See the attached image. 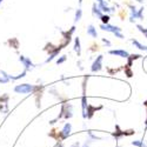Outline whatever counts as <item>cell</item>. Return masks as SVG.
I'll return each instance as SVG.
<instances>
[{
	"label": "cell",
	"mask_w": 147,
	"mask_h": 147,
	"mask_svg": "<svg viewBox=\"0 0 147 147\" xmlns=\"http://www.w3.org/2000/svg\"><path fill=\"white\" fill-rule=\"evenodd\" d=\"M91 142H92V139H87V140H86V142L84 144V146H82V147H90Z\"/></svg>",
	"instance_id": "cell-29"
},
{
	"label": "cell",
	"mask_w": 147,
	"mask_h": 147,
	"mask_svg": "<svg viewBox=\"0 0 147 147\" xmlns=\"http://www.w3.org/2000/svg\"><path fill=\"white\" fill-rule=\"evenodd\" d=\"M137 28H138V31H139L140 33H142L145 36L147 35V27H144V26H141V25H137Z\"/></svg>",
	"instance_id": "cell-25"
},
{
	"label": "cell",
	"mask_w": 147,
	"mask_h": 147,
	"mask_svg": "<svg viewBox=\"0 0 147 147\" xmlns=\"http://www.w3.org/2000/svg\"><path fill=\"white\" fill-rule=\"evenodd\" d=\"M87 134H88L90 139H92V140H101V139H102V138H100V137H96V136H94V134H93L91 131H88V132H87Z\"/></svg>",
	"instance_id": "cell-26"
},
{
	"label": "cell",
	"mask_w": 147,
	"mask_h": 147,
	"mask_svg": "<svg viewBox=\"0 0 147 147\" xmlns=\"http://www.w3.org/2000/svg\"><path fill=\"white\" fill-rule=\"evenodd\" d=\"M54 147H64V145L61 144V142H58V144H57V145H55Z\"/></svg>",
	"instance_id": "cell-32"
},
{
	"label": "cell",
	"mask_w": 147,
	"mask_h": 147,
	"mask_svg": "<svg viewBox=\"0 0 147 147\" xmlns=\"http://www.w3.org/2000/svg\"><path fill=\"white\" fill-rule=\"evenodd\" d=\"M87 35H90L91 38H93V39H96L98 38V31H96L95 26L92 25V24L87 26Z\"/></svg>",
	"instance_id": "cell-15"
},
{
	"label": "cell",
	"mask_w": 147,
	"mask_h": 147,
	"mask_svg": "<svg viewBox=\"0 0 147 147\" xmlns=\"http://www.w3.org/2000/svg\"><path fill=\"white\" fill-rule=\"evenodd\" d=\"M132 145H133V146H137V147H147L146 142H144V141H140V140L132 141Z\"/></svg>",
	"instance_id": "cell-22"
},
{
	"label": "cell",
	"mask_w": 147,
	"mask_h": 147,
	"mask_svg": "<svg viewBox=\"0 0 147 147\" xmlns=\"http://www.w3.org/2000/svg\"><path fill=\"white\" fill-rule=\"evenodd\" d=\"M144 12H145V7L141 6V7L138 9V17H139V20H144Z\"/></svg>",
	"instance_id": "cell-24"
},
{
	"label": "cell",
	"mask_w": 147,
	"mask_h": 147,
	"mask_svg": "<svg viewBox=\"0 0 147 147\" xmlns=\"http://www.w3.org/2000/svg\"><path fill=\"white\" fill-rule=\"evenodd\" d=\"M71 132H72V125L69 124V122H66V124L64 125V127H63V129L58 133L57 140H65V139H67L71 136Z\"/></svg>",
	"instance_id": "cell-4"
},
{
	"label": "cell",
	"mask_w": 147,
	"mask_h": 147,
	"mask_svg": "<svg viewBox=\"0 0 147 147\" xmlns=\"http://www.w3.org/2000/svg\"><path fill=\"white\" fill-rule=\"evenodd\" d=\"M26 74H27V71L24 69L21 73H19V74H17V76H12V74H9V78H11V80H12V81H17V80H19V79L25 78V77H26Z\"/></svg>",
	"instance_id": "cell-18"
},
{
	"label": "cell",
	"mask_w": 147,
	"mask_h": 147,
	"mask_svg": "<svg viewBox=\"0 0 147 147\" xmlns=\"http://www.w3.org/2000/svg\"><path fill=\"white\" fill-rule=\"evenodd\" d=\"M77 66L79 67L80 71H84V66H82V61H81V60H79L78 63H77Z\"/></svg>",
	"instance_id": "cell-28"
},
{
	"label": "cell",
	"mask_w": 147,
	"mask_h": 147,
	"mask_svg": "<svg viewBox=\"0 0 147 147\" xmlns=\"http://www.w3.org/2000/svg\"><path fill=\"white\" fill-rule=\"evenodd\" d=\"M108 54L109 55H115V57H120V58H125V59H128V57L131 55L127 51L125 50H109L108 51Z\"/></svg>",
	"instance_id": "cell-10"
},
{
	"label": "cell",
	"mask_w": 147,
	"mask_h": 147,
	"mask_svg": "<svg viewBox=\"0 0 147 147\" xmlns=\"http://www.w3.org/2000/svg\"><path fill=\"white\" fill-rule=\"evenodd\" d=\"M101 108H102V106L94 107V106H92V105H88V106H87V119H91V118L93 117V114L98 111V109H101Z\"/></svg>",
	"instance_id": "cell-17"
},
{
	"label": "cell",
	"mask_w": 147,
	"mask_h": 147,
	"mask_svg": "<svg viewBox=\"0 0 147 147\" xmlns=\"http://www.w3.org/2000/svg\"><path fill=\"white\" fill-rule=\"evenodd\" d=\"M102 61H104V55H98L95 58V60L92 63V66H91V71L93 73H96V72H100L102 69Z\"/></svg>",
	"instance_id": "cell-6"
},
{
	"label": "cell",
	"mask_w": 147,
	"mask_h": 147,
	"mask_svg": "<svg viewBox=\"0 0 147 147\" xmlns=\"http://www.w3.org/2000/svg\"><path fill=\"white\" fill-rule=\"evenodd\" d=\"M144 105H145V106H146V107H147V100H146V101H145V102H144Z\"/></svg>",
	"instance_id": "cell-35"
},
{
	"label": "cell",
	"mask_w": 147,
	"mask_h": 147,
	"mask_svg": "<svg viewBox=\"0 0 147 147\" xmlns=\"http://www.w3.org/2000/svg\"><path fill=\"white\" fill-rule=\"evenodd\" d=\"M131 42L133 44V46L136 47V48H138V50H140V51H142V52H147V45H144V44H141L139 40H137V39H131Z\"/></svg>",
	"instance_id": "cell-13"
},
{
	"label": "cell",
	"mask_w": 147,
	"mask_h": 147,
	"mask_svg": "<svg viewBox=\"0 0 147 147\" xmlns=\"http://www.w3.org/2000/svg\"><path fill=\"white\" fill-rule=\"evenodd\" d=\"M78 1H79V5H81V4H82V1H84V0H78Z\"/></svg>",
	"instance_id": "cell-34"
},
{
	"label": "cell",
	"mask_w": 147,
	"mask_h": 147,
	"mask_svg": "<svg viewBox=\"0 0 147 147\" xmlns=\"http://www.w3.org/2000/svg\"><path fill=\"white\" fill-rule=\"evenodd\" d=\"M96 3H108L109 4V0H96Z\"/></svg>",
	"instance_id": "cell-31"
},
{
	"label": "cell",
	"mask_w": 147,
	"mask_h": 147,
	"mask_svg": "<svg viewBox=\"0 0 147 147\" xmlns=\"http://www.w3.org/2000/svg\"><path fill=\"white\" fill-rule=\"evenodd\" d=\"M100 20H101V24H109V20H111V17H109L108 14H106V13H104V16L100 18Z\"/></svg>",
	"instance_id": "cell-23"
},
{
	"label": "cell",
	"mask_w": 147,
	"mask_h": 147,
	"mask_svg": "<svg viewBox=\"0 0 147 147\" xmlns=\"http://www.w3.org/2000/svg\"><path fill=\"white\" fill-rule=\"evenodd\" d=\"M136 1H138V3H140V4H144L145 0H136Z\"/></svg>",
	"instance_id": "cell-33"
},
{
	"label": "cell",
	"mask_w": 147,
	"mask_h": 147,
	"mask_svg": "<svg viewBox=\"0 0 147 147\" xmlns=\"http://www.w3.org/2000/svg\"><path fill=\"white\" fill-rule=\"evenodd\" d=\"M66 60H67V55H61V57H59L58 59H57V65H61V64H64V63H66Z\"/></svg>",
	"instance_id": "cell-21"
},
{
	"label": "cell",
	"mask_w": 147,
	"mask_h": 147,
	"mask_svg": "<svg viewBox=\"0 0 147 147\" xmlns=\"http://www.w3.org/2000/svg\"><path fill=\"white\" fill-rule=\"evenodd\" d=\"M141 55L140 54H131L128 57V64H127V67H131L132 63H133V60H137V59H140Z\"/></svg>",
	"instance_id": "cell-20"
},
{
	"label": "cell",
	"mask_w": 147,
	"mask_h": 147,
	"mask_svg": "<svg viewBox=\"0 0 147 147\" xmlns=\"http://www.w3.org/2000/svg\"><path fill=\"white\" fill-rule=\"evenodd\" d=\"M100 28L105 32H108V33H118V32H122V28H120L119 26H115V25H111V24H100Z\"/></svg>",
	"instance_id": "cell-8"
},
{
	"label": "cell",
	"mask_w": 147,
	"mask_h": 147,
	"mask_svg": "<svg viewBox=\"0 0 147 147\" xmlns=\"http://www.w3.org/2000/svg\"><path fill=\"white\" fill-rule=\"evenodd\" d=\"M101 40H102V42H104V45H106L107 47H111V46H112V42H111V41H109V40H108L107 38H102Z\"/></svg>",
	"instance_id": "cell-27"
},
{
	"label": "cell",
	"mask_w": 147,
	"mask_h": 147,
	"mask_svg": "<svg viewBox=\"0 0 147 147\" xmlns=\"http://www.w3.org/2000/svg\"><path fill=\"white\" fill-rule=\"evenodd\" d=\"M3 1H4V0H0V5H1V3H3Z\"/></svg>",
	"instance_id": "cell-36"
},
{
	"label": "cell",
	"mask_w": 147,
	"mask_h": 147,
	"mask_svg": "<svg viewBox=\"0 0 147 147\" xmlns=\"http://www.w3.org/2000/svg\"><path fill=\"white\" fill-rule=\"evenodd\" d=\"M69 147H80V144L77 141V142H74V144H73V145H71Z\"/></svg>",
	"instance_id": "cell-30"
},
{
	"label": "cell",
	"mask_w": 147,
	"mask_h": 147,
	"mask_svg": "<svg viewBox=\"0 0 147 147\" xmlns=\"http://www.w3.org/2000/svg\"><path fill=\"white\" fill-rule=\"evenodd\" d=\"M128 8H129V22H136V20L138 19L139 20V17H138V9L139 8H137L134 5H132V4H129L128 5Z\"/></svg>",
	"instance_id": "cell-9"
},
{
	"label": "cell",
	"mask_w": 147,
	"mask_h": 147,
	"mask_svg": "<svg viewBox=\"0 0 147 147\" xmlns=\"http://www.w3.org/2000/svg\"><path fill=\"white\" fill-rule=\"evenodd\" d=\"M11 81V78H9V74L5 71H0V84H8Z\"/></svg>",
	"instance_id": "cell-16"
},
{
	"label": "cell",
	"mask_w": 147,
	"mask_h": 147,
	"mask_svg": "<svg viewBox=\"0 0 147 147\" xmlns=\"http://www.w3.org/2000/svg\"><path fill=\"white\" fill-rule=\"evenodd\" d=\"M92 16L98 18V19H100L104 16V12L100 9L99 5H98L96 3H93V5H92Z\"/></svg>",
	"instance_id": "cell-11"
},
{
	"label": "cell",
	"mask_w": 147,
	"mask_h": 147,
	"mask_svg": "<svg viewBox=\"0 0 147 147\" xmlns=\"http://www.w3.org/2000/svg\"><path fill=\"white\" fill-rule=\"evenodd\" d=\"M19 61L22 64V66H24V69L25 71H27V72H30V71H33L35 67H36V65L33 63V61L28 58V57H25V55H19Z\"/></svg>",
	"instance_id": "cell-3"
},
{
	"label": "cell",
	"mask_w": 147,
	"mask_h": 147,
	"mask_svg": "<svg viewBox=\"0 0 147 147\" xmlns=\"http://www.w3.org/2000/svg\"><path fill=\"white\" fill-rule=\"evenodd\" d=\"M146 38H147V35H146Z\"/></svg>",
	"instance_id": "cell-37"
},
{
	"label": "cell",
	"mask_w": 147,
	"mask_h": 147,
	"mask_svg": "<svg viewBox=\"0 0 147 147\" xmlns=\"http://www.w3.org/2000/svg\"><path fill=\"white\" fill-rule=\"evenodd\" d=\"M73 51L77 53L78 57L81 55V44H80V38L79 36H76L74 38V47H73Z\"/></svg>",
	"instance_id": "cell-14"
},
{
	"label": "cell",
	"mask_w": 147,
	"mask_h": 147,
	"mask_svg": "<svg viewBox=\"0 0 147 147\" xmlns=\"http://www.w3.org/2000/svg\"><path fill=\"white\" fill-rule=\"evenodd\" d=\"M64 48V46L63 45H60V46H57V47H54V48H50L48 50V57H47V59L45 60V64H48V63H51V61L53 60V59H55V57L59 54V52L61 51Z\"/></svg>",
	"instance_id": "cell-7"
},
{
	"label": "cell",
	"mask_w": 147,
	"mask_h": 147,
	"mask_svg": "<svg viewBox=\"0 0 147 147\" xmlns=\"http://www.w3.org/2000/svg\"><path fill=\"white\" fill-rule=\"evenodd\" d=\"M38 88V86H34V85L31 84H20L14 86L13 91L18 94H28V93H34Z\"/></svg>",
	"instance_id": "cell-1"
},
{
	"label": "cell",
	"mask_w": 147,
	"mask_h": 147,
	"mask_svg": "<svg viewBox=\"0 0 147 147\" xmlns=\"http://www.w3.org/2000/svg\"><path fill=\"white\" fill-rule=\"evenodd\" d=\"M81 18H82V9H81V7H78L76 11V14H74V24L80 21Z\"/></svg>",
	"instance_id": "cell-19"
},
{
	"label": "cell",
	"mask_w": 147,
	"mask_h": 147,
	"mask_svg": "<svg viewBox=\"0 0 147 147\" xmlns=\"http://www.w3.org/2000/svg\"><path fill=\"white\" fill-rule=\"evenodd\" d=\"M73 117V106L68 102H65L61 105V111H60V114L58 115L57 120L64 118V119H71Z\"/></svg>",
	"instance_id": "cell-2"
},
{
	"label": "cell",
	"mask_w": 147,
	"mask_h": 147,
	"mask_svg": "<svg viewBox=\"0 0 147 147\" xmlns=\"http://www.w3.org/2000/svg\"><path fill=\"white\" fill-rule=\"evenodd\" d=\"M8 100H9V95L7 93L3 94L0 96V113L7 114L8 113Z\"/></svg>",
	"instance_id": "cell-5"
},
{
	"label": "cell",
	"mask_w": 147,
	"mask_h": 147,
	"mask_svg": "<svg viewBox=\"0 0 147 147\" xmlns=\"http://www.w3.org/2000/svg\"><path fill=\"white\" fill-rule=\"evenodd\" d=\"M98 5H99L100 9L104 12V13H106V14L114 13V12H115V7H109L108 3H98Z\"/></svg>",
	"instance_id": "cell-12"
}]
</instances>
